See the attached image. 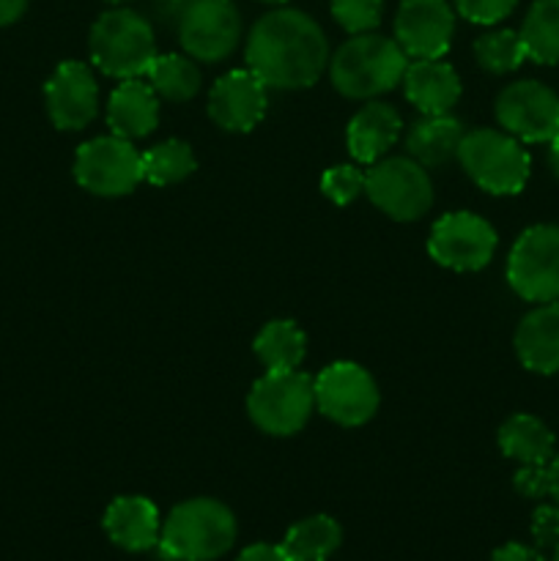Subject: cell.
I'll list each match as a JSON object with an SVG mask.
<instances>
[{"instance_id":"obj_1","label":"cell","mask_w":559,"mask_h":561,"mask_svg":"<svg viewBox=\"0 0 559 561\" xmlns=\"http://www.w3.org/2000/svg\"><path fill=\"white\" fill-rule=\"evenodd\" d=\"M247 69L274 91L316 85L329 66V42L321 25L299 9H274L247 36Z\"/></svg>"},{"instance_id":"obj_2","label":"cell","mask_w":559,"mask_h":561,"mask_svg":"<svg viewBox=\"0 0 559 561\" xmlns=\"http://www.w3.org/2000/svg\"><path fill=\"white\" fill-rule=\"evenodd\" d=\"M236 515L217 499H186L170 510L159 535V553L168 561H214L233 548Z\"/></svg>"},{"instance_id":"obj_3","label":"cell","mask_w":559,"mask_h":561,"mask_svg":"<svg viewBox=\"0 0 559 561\" xmlns=\"http://www.w3.org/2000/svg\"><path fill=\"white\" fill-rule=\"evenodd\" d=\"M409 55L395 38L356 33L329 58V80L345 99H373L400 85Z\"/></svg>"},{"instance_id":"obj_4","label":"cell","mask_w":559,"mask_h":561,"mask_svg":"<svg viewBox=\"0 0 559 561\" xmlns=\"http://www.w3.org/2000/svg\"><path fill=\"white\" fill-rule=\"evenodd\" d=\"M88 49H91L93 66L102 75L132 80V77L146 75L151 60L157 58V38L146 16L115 5L93 22Z\"/></svg>"},{"instance_id":"obj_5","label":"cell","mask_w":559,"mask_h":561,"mask_svg":"<svg viewBox=\"0 0 559 561\" xmlns=\"http://www.w3.org/2000/svg\"><path fill=\"white\" fill-rule=\"evenodd\" d=\"M488 195H518L529 181L532 159L521 140L499 129L466 131L455 157Z\"/></svg>"},{"instance_id":"obj_6","label":"cell","mask_w":559,"mask_h":561,"mask_svg":"<svg viewBox=\"0 0 559 561\" xmlns=\"http://www.w3.org/2000/svg\"><path fill=\"white\" fill-rule=\"evenodd\" d=\"M316 411V378L299 370H266L247 394V414L266 436H294Z\"/></svg>"},{"instance_id":"obj_7","label":"cell","mask_w":559,"mask_h":561,"mask_svg":"<svg viewBox=\"0 0 559 561\" xmlns=\"http://www.w3.org/2000/svg\"><path fill=\"white\" fill-rule=\"evenodd\" d=\"M365 192L378 211L398 222H414L433 206L427 168L411 157H384L365 173Z\"/></svg>"},{"instance_id":"obj_8","label":"cell","mask_w":559,"mask_h":561,"mask_svg":"<svg viewBox=\"0 0 559 561\" xmlns=\"http://www.w3.org/2000/svg\"><path fill=\"white\" fill-rule=\"evenodd\" d=\"M507 283L524 301H559V225H532L515 239Z\"/></svg>"},{"instance_id":"obj_9","label":"cell","mask_w":559,"mask_h":561,"mask_svg":"<svg viewBox=\"0 0 559 561\" xmlns=\"http://www.w3.org/2000/svg\"><path fill=\"white\" fill-rule=\"evenodd\" d=\"M75 181L96 197H124L142 181V153L118 135L93 137L75 153Z\"/></svg>"},{"instance_id":"obj_10","label":"cell","mask_w":559,"mask_h":561,"mask_svg":"<svg viewBox=\"0 0 559 561\" xmlns=\"http://www.w3.org/2000/svg\"><path fill=\"white\" fill-rule=\"evenodd\" d=\"M497 230L471 211H449L433 222L427 255L449 272H480L497 252Z\"/></svg>"},{"instance_id":"obj_11","label":"cell","mask_w":559,"mask_h":561,"mask_svg":"<svg viewBox=\"0 0 559 561\" xmlns=\"http://www.w3.org/2000/svg\"><path fill=\"white\" fill-rule=\"evenodd\" d=\"M378 383L356 362H334L316 376V409L340 427H360L376 416Z\"/></svg>"},{"instance_id":"obj_12","label":"cell","mask_w":559,"mask_h":561,"mask_svg":"<svg viewBox=\"0 0 559 561\" xmlns=\"http://www.w3.org/2000/svg\"><path fill=\"white\" fill-rule=\"evenodd\" d=\"M241 38V16L233 0H190L179 20V42L192 60L219 64Z\"/></svg>"},{"instance_id":"obj_13","label":"cell","mask_w":559,"mask_h":561,"mask_svg":"<svg viewBox=\"0 0 559 561\" xmlns=\"http://www.w3.org/2000/svg\"><path fill=\"white\" fill-rule=\"evenodd\" d=\"M497 121L521 142H551L559 135V96L537 80L510 82L497 96Z\"/></svg>"},{"instance_id":"obj_14","label":"cell","mask_w":559,"mask_h":561,"mask_svg":"<svg viewBox=\"0 0 559 561\" xmlns=\"http://www.w3.org/2000/svg\"><path fill=\"white\" fill-rule=\"evenodd\" d=\"M44 102L55 129H85L99 113L96 77L82 60H64L44 85Z\"/></svg>"},{"instance_id":"obj_15","label":"cell","mask_w":559,"mask_h":561,"mask_svg":"<svg viewBox=\"0 0 559 561\" xmlns=\"http://www.w3.org/2000/svg\"><path fill=\"white\" fill-rule=\"evenodd\" d=\"M455 14L447 0H403L395 14V42L409 58H442L453 44Z\"/></svg>"},{"instance_id":"obj_16","label":"cell","mask_w":559,"mask_h":561,"mask_svg":"<svg viewBox=\"0 0 559 561\" xmlns=\"http://www.w3.org/2000/svg\"><path fill=\"white\" fill-rule=\"evenodd\" d=\"M269 110V85L250 69L219 77L208 93V118L225 131L244 135L263 121Z\"/></svg>"},{"instance_id":"obj_17","label":"cell","mask_w":559,"mask_h":561,"mask_svg":"<svg viewBox=\"0 0 559 561\" xmlns=\"http://www.w3.org/2000/svg\"><path fill=\"white\" fill-rule=\"evenodd\" d=\"M403 93L422 115H444L458 104L460 77L442 58L409 60L403 75Z\"/></svg>"},{"instance_id":"obj_18","label":"cell","mask_w":559,"mask_h":561,"mask_svg":"<svg viewBox=\"0 0 559 561\" xmlns=\"http://www.w3.org/2000/svg\"><path fill=\"white\" fill-rule=\"evenodd\" d=\"M102 524L110 540L129 553L151 551L159 546V535H162L157 504L146 496L113 499Z\"/></svg>"},{"instance_id":"obj_19","label":"cell","mask_w":559,"mask_h":561,"mask_svg":"<svg viewBox=\"0 0 559 561\" xmlns=\"http://www.w3.org/2000/svg\"><path fill=\"white\" fill-rule=\"evenodd\" d=\"M159 124V96L148 80H121L107 99V126L124 140L148 137Z\"/></svg>"},{"instance_id":"obj_20","label":"cell","mask_w":559,"mask_h":561,"mask_svg":"<svg viewBox=\"0 0 559 561\" xmlns=\"http://www.w3.org/2000/svg\"><path fill=\"white\" fill-rule=\"evenodd\" d=\"M400 131H403V121L398 110L389 107L387 102L362 104L345 129L349 153L360 164H376L398 142Z\"/></svg>"},{"instance_id":"obj_21","label":"cell","mask_w":559,"mask_h":561,"mask_svg":"<svg viewBox=\"0 0 559 561\" xmlns=\"http://www.w3.org/2000/svg\"><path fill=\"white\" fill-rule=\"evenodd\" d=\"M515 354L521 365L540 376L559 373V301L535 307L515 329Z\"/></svg>"},{"instance_id":"obj_22","label":"cell","mask_w":559,"mask_h":561,"mask_svg":"<svg viewBox=\"0 0 559 561\" xmlns=\"http://www.w3.org/2000/svg\"><path fill=\"white\" fill-rule=\"evenodd\" d=\"M466 129L455 115H422L414 121L406 135L409 157L417 159L422 168H442L449 159L458 157V146L464 140Z\"/></svg>"},{"instance_id":"obj_23","label":"cell","mask_w":559,"mask_h":561,"mask_svg":"<svg viewBox=\"0 0 559 561\" xmlns=\"http://www.w3.org/2000/svg\"><path fill=\"white\" fill-rule=\"evenodd\" d=\"M504 458L521 466L548 463L554 458V433L532 414H513L497 433Z\"/></svg>"},{"instance_id":"obj_24","label":"cell","mask_w":559,"mask_h":561,"mask_svg":"<svg viewBox=\"0 0 559 561\" xmlns=\"http://www.w3.org/2000/svg\"><path fill=\"white\" fill-rule=\"evenodd\" d=\"M343 542V529L332 515H310L285 531L283 551L290 561H327Z\"/></svg>"},{"instance_id":"obj_25","label":"cell","mask_w":559,"mask_h":561,"mask_svg":"<svg viewBox=\"0 0 559 561\" xmlns=\"http://www.w3.org/2000/svg\"><path fill=\"white\" fill-rule=\"evenodd\" d=\"M252 348L266 370H296L307 354V337L299 323L280 318V321H269L258 332Z\"/></svg>"},{"instance_id":"obj_26","label":"cell","mask_w":559,"mask_h":561,"mask_svg":"<svg viewBox=\"0 0 559 561\" xmlns=\"http://www.w3.org/2000/svg\"><path fill=\"white\" fill-rule=\"evenodd\" d=\"M526 58L535 64H559V0H535L521 25Z\"/></svg>"},{"instance_id":"obj_27","label":"cell","mask_w":559,"mask_h":561,"mask_svg":"<svg viewBox=\"0 0 559 561\" xmlns=\"http://www.w3.org/2000/svg\"><path fill=\"white\" fill-rule=\"evenodd\" d=\"M146 77L148 85L157 91V96L168 99V102H190L201 91V69H197L190 55L157 53Z\"/></svg>"},{"instance_id":"obj_28","label":"cell","mask_w":559,"mask_h":561,"mask_svg":"<svg viewBox=\"0 0 559 561\" xmlns=\"http://www.w3.org/2000/svg\"><path fill=\"white\" fill-rule=\"evenodd\" d=\"M197 159L192 146L184 140H164L157 142L142 153V181L153 186H170L184 181L186 175L195 173Z\"/></svg>"},{"instance_id":"obj_29","label":"cell","mask_w":559,"mask_h":561,"mask_svg":"<svg viewBox=\"0 0 559 561\" xmlns=\"http://www.w3.org/2000/svg\"><path fill=\"white\" fill-rule=\"evenodd\" d=\"M475 58L488 75H510V71H515L526 60L521 33L507 31V27L482 33L475 42Z\"/></svg>"},{"instance_id":"obj_30","label":"cell","mask_w":559,"mask_h":561,"mask_svg":"<svg viewBox=\"0 0 559 561\" xmlns=\"http://www.w3.org/2000/svg\"><path fill=\"white\" fill-rule=\"evenodd\" d=\"M384 0H332V16L351 36L370 33L381 25Z\"/></svg>"},{"instance_id":"obj_31","label":"cell","mask_w":559,"mask_h":561,"mask_svg":"<svg viewBox=\"0 0 559 561\" xmlns=\"http://www.w3.org/2000/svg\"><path fill=\"white\" fill-rule=\"evenodd\" d=\"M321 192L334 206H349L365 192V170L356 164H334L321 175Z\"/></svg>"},{"instance_id":"obj_32","label":"cell","mask_w":559,"mask_h":561,"mask_svg":"<svg viewBox=\"0 0 559 561\" xmlns=\"http://www.w3.org/2000/svg\"><path fill=\"white\" fill-rule=\"evenodd\" d=\"M515 3L518 0H455V9L475 25H497L504 16L513 14Z\"/></svg>"},{"instance_id":"obj_33","label":"cell","mask_w":559,"mask_h":561,"mask_svg":"<svg viewBox=\"0 0 559 561\" xmlns=\"http://www.w3.org/2000/svg\"><path fill=\"white\" fill-rule=\"evenodd\" d=\"M532 537H535L537 548H557L559 546V504L557 507H543L535 510L532 515Z\"/></svg>"},{"instance_id":"obj_34","label":"cell","mask_w":559,"mask_h":561,"mask_svg":"<svg viewBox=\"0 0 559 561\" xmlns=\"http://www.w3.org/2000/svg\"><path fill=\"white\" fill-rule=\"evenodd\" d=\"M513 485L526 499L548 496V463L521 466L513 477Z\"/></svg>"},{"instance_id":"obj_35","label":"cell","mask_w":559,"mask_h":561,"mask_svg":"<svg viewBox=\"0 0 559 561\" xmlns=\"http://www.w3.org/2000/svg\"><path fill=\"white\" fill-rule=\"evenodd\" d=\"M491 561H546V557L540 553V548L521 546V542H507V546L493 551Z\"/></svg>"},{"instance_id":"obj_36","label":"cell","mask_w":559,"mask_h":561,"mask_svg":"<svg viewBox=\"0 0 559 561\" xmlns=\"http://www.w3.org/2000/svg\"><path fill=\"white\" fill-rule=\"evenodd\" d=\"M236 561H290L285 557V551L280 546H272V542H258V546L244 548Z\"/></svg>"},{"instance_id":"obj_37","label":"cell","mask_w":559,"mask_h":561,"mask_svg":"<svg viewBox=\"0 0 559 561\" xmlns=\"http://www.w3.org/2000/svg\"><path fill=\"white\" fill-rule=\"evenodd\" d=\"M27 9V0H0V27L20 20Z\"/></svg>"},{"instance_id":"obj_38","label":"cell","mask_w":559,"mask_h":561,"mask_svg":"<svg viewBox=\"0 0 559 561\" xmlns=\"http://www.w3.org/2000/svg\"><path fill=\"white\" fill-rule=\"evenodd\" d=\"M548 496L559 504V455L548 460Z\"/></svg>"},{"instance_id":"obj_39","label":"cell","mask_w":559,"mask_h":561,"mask_svg":"<svg viewBox=\"0 0 559 561\" xmlns=\"http://www.w3.org/2000/svg\"><path fill=\"white\" fill-rule=\"evenodd\" d=\"M548 164H551L554 175L559 179V135L548 142Z\"/></svg>"},{"instance_id":"obj_40","label":"cell","mask_w":559,"mask_h":561,"mask_svg":"<svg viewBox=\"0 0 559 561\" xmlns=\"http://www.w3.org/2000/svg\"><path fill=\"white\" fill-rule=\"evenodd\" d=\"M261 3H277V5H283V3H288V0H261Z\"/></svg>"},{"instance_id":"obj_41","label":"cell","mask_w":559,"mask_h":561,"mask_svg":"<svg viewBox=\"0 0 559 561\" xmlns=\"http://www.w3.org/2000/svg\"><path fill=\"white\" fill-rule=\"evenodd\" d=\"M107 3H113V5H124V3H129V0H107Z\"/></svg>"},{"instance_id":"obj_42","label":"cell","mask_w":559,"mask_h":561,"mask_svg":"<svg viewBox=\"0 0 559 561\" xmlns=\"http://www.w3.org/2000/svg\"><path fill=\"white\" fill-rule=\"evenodd\" d=\"M551 561H559V546L554 548V557H551Z\"/></svg>"},{"instance_id":"obj_43","label":"cell","mask_w":559,"mask_h":561,"mask_svg":"<svg viewBox=\"0 0 559 561\" xmlns=\"http://www.w3.org/2000/svg\"><path fill=\"white\" fill-rule=\"evenodd\" d=\"M170 3H190V0H170Z\"/></svg>"}]
</instances>
